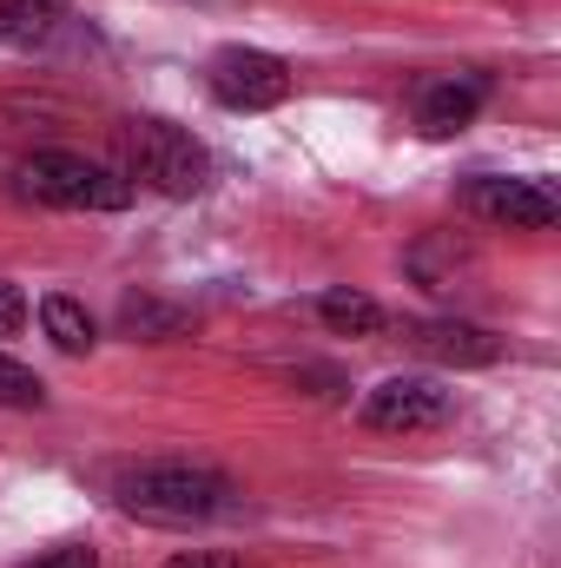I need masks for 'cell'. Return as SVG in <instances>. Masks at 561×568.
Listing matches in <instances>:
<instances>
[{"mask_svg": "<svg viewBox=\"0 0 561 568\" xmlns=\"http://www.w3.org/2000/svg\"><path fill=\"white\" fill-rule=\"evenodd\" d=\"M178 324H185L178 311H159V304H140V297L126 304V331H140V337H172Z\"/></svg>", "mask_w": 561, "mask_h": 568, "instance_id": "4fadbf2b", "label": "cell"}, {"mask_svg": "<svg viewBox=\"0 0 561 568\" xmlns=\"http://www.w3.org/2000/svg\"><path fill=\"white\" fill-rule=\"evenodd\" d=\"M113 145H120V179L126 185L165 192V199H198L212 185V152L172 120H126L113 133Z\"/></svg>", "mask_w": 561, "mask_h": 568, "instance_id": "7a4b0ae2", "label": "cell"}, {"mask_svg": "<svg viewBox=\"0 0 561 568\" xmlns=\"http://www.w3.org/2000/svg\"><path fill=\"white\" fill-rule=\"evenodd\" d=\"M40 324H47V337L67 351V357H86L100 337H93V317L73 304V297H40Z\"/></svg>", "mask_w": 561, "mask_h": 568, "instance_id": "8fae6325", "label": "cell"}, {"mask_svg": "<svg viewBox=\"0 0 561 568\" xmlns=\"http://www.w3.org/2000/svg\"><path fill=\"white\" fill-rule=\"evenodd\" d=\"M404 344H410L417 357H429V364H456V371H482V364L502 357V337L482 331V324H469V317H429V324H410Z\"/></svg>", "mask_w": 561, "mask_h": 568, "instance_id": "52a82bcc", "label": "cell"}, {"mask_svg": "<svg viewBox=\"0 0 561 568\" xmlns=\"http://www.w3.org/2000/svg\"><path fill=\"white\" fill-rule=\"evenodd\" d=\"M20 324H27V297L13 284H0V337H13Z\"/></svg>", "mask_w": 561, "mask_h": 568, "instance_id": "2e32d148", "label": "cell"}, {"mask_svg": "<svg viewBox=\"0 0 561 568\" xmlns=\"http://www.w3.org/2000/svg\"><path fill=\"white\" fill-rule=\"evenodd\" d=\"M60 20H67V0H0V40H13V47L53 40Z\"/></svg>", "mask_w": 561, "mask_h": 568, "instance_id": "9c48e42d", "label": "cell"}, {"mask_svg": "<svg viewBox=\"0 0 561 568\" xmlns=\"http://www.w3.org/2000/svg\"><path fill=\"white\" fill-rule=\"evenodd\" d=\"M482 100H489V80L482 73H456V80H436L429 93H422L417 120L429 140H449V133H462L476 113H482Z\"/></svg>", "mask_w": 561, "mask_h": 568, "instance_id": "ba28073f", "label": "cell"}, {"mask_svg": "<svg viewBox=\"0 0 561 568\" xmlns=\"http://www.w3.org/2000/svg\"><path fill=\"white\" fill-rule=\"evenodd\" d=\"M40 404H47V384L27 364L0 357V410H40Z\"/></svg>", "mask_w": 561, "mask_h": 568, "instance_id": "7c38bea8", "label": "cell"}, {"mask_svg": "<svg viewBox=\"0 0 561 568\" xmlns=\"http://www.w3.org/2000/svg\"><path fill=\"white\" fill-rule=\"evenodd\" d=\"M462 199L482 225H509V232H549L561 219V199L549 179H469Z\"/></svg>", "mask_w": 561, "mask_h": 568, "instance_id": "5b68a950", "label": "cell"}, {"mask_svg": "<svg viewBox=\"0 0 561 568\" xmlns=\"http://www.w3.org/2000/svg\"><path fill=\"white\" fill-rule=\"evenodd\" d=\"M205 87L232 113H272V106L290 100V67L265 47H218L212 67H205Z\"/></svg>", "mask_w": 561, "mask_h": 568, "instance_id": "277c9868", "label": "cell"}, {"mask_svg": "<svg viewBox=\"0 0 561 568\" xmlns=\"http://www.w3.org/2000/svg\"><path fill=\"white\" fill-rule=\"evenodd\" d=\"M20 568H100V549H86V542H60V549H40L33 562Z\"/></svg>", "mask_w": 561, "mask_h": 568, "instance_id": "5bb4252c", "label": "cell"}, {"mask_svg": "<svg viewBox=\"0 0 561 568\" xmlns=\"http://www.w3.org/2000/svg\"><path fill=\"white\" fill-rule=\"evenodd\" d=\"M20 192L40 199V205H60V212H120V205H133V185L113 165L80 159V152H33L20 165Z\"/></svg>", "mask_w": 561, "mask_h": 568, "instance_id": "3957f363", "label": "cell"}, {"mask_svg": "<svg viewBox=\"0 0 561 568\" xmlns=\"http://www.w3.org/2000/svg\"><path fill=\"white\" fill-rule=\"evenodd\" d=\"M165 568H258V562H245V556H225V549H185V556H172Z\"/></svg>", "mask_w": 561, "mask_h": 568, "instance_id": "9a60e30c", "label": "cell"}, {"mask_svg": "<svg viewBox=\"0 0 561 568\" xmlns=\"http://www.w3.org/2000/svg\"><path fill=\"white\" fill-rule=\"evenodd\" d=\"M456 397L436 384V377H384L370 397H364V424L370 429H390V436H417V429H436L449 424Z\"/></svg>", "mask_w": 561, "mask_h": 568, "instance_id": "8992f818", "label": "cell"}, {"mask_svg": "<svg viewBox=\"0 0 561 568\" xmlns=\"http://www.w3.org/2000/svg\"><path fill=\"white\" fill-rule=\"evenodd\" d=\"M317 317H324L337 337H377V331L390 324L384 304L364 297V291H324V297H317Z\"/></svg>", "mask_w": 561, "mask_h": 568, "instance_id": "30bf717a", "label": "cell"}, {"mask_svg": "<svg viewBox=\"0 0 561 568\" xmlns=\"http://www.w3.org/2000/svg\"><path fill=\"white\" fill-rule=\"evenodd\" d=\"M113 503H120L126 516H140V523H172V529H185V523L225 516V509L238 503V489H232V476L212 469V463H140V469H126V476L113 483Z\"/></svg>", "mask_w": 561, "mask_h": 568, "instance_id": "6da1fadb", "label": "cell"}]
</instances>
